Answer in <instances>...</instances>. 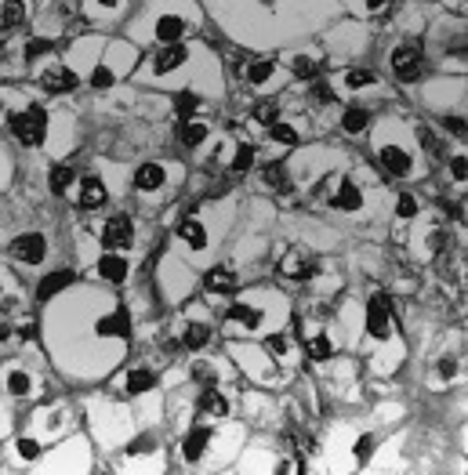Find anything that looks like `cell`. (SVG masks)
<instances>
[{
  "label": "cell",
  "mask_w": 468,
  "mask_h": 475,
  "mask_svg": "<svg viewBox=\"0 0 468 475\" xmlns=\"http://www.w3.org/2000/svg\"><path fill=\"white\" fill-rule=\"evenodd\" d=\"M276 116H280V105L272 102V98H269V102H258V105H254V120L262 123V128H272V123H276Z\"/></svg>",
  "instance_id": "cell-28"
},
{
  "label": "cell",
  "mask_w": 468,
  "mask_h": 475,
  "mask_svg": "<svg viewBox=\"0 0 468 475\" xmlns=\"http://www.w3.org/2000/svg\"><path fill=\"white\" fill-rule=\"evenodd\" d=\"M262 178H265L269 189H287V185H290L287 167H283V164H265V174H262Z\"/></svg>",
  "instance_id": "cell-27"
},
{
  "label": "cell",
  "mask_w": 468,
  "mask_h": 475,
  "mask_svg": "<svg viewBox=\"0 0 468 475\" xmlns=\"http://www.w3.org/2000/svg\"><path fill=\"white\" fill-rule=\"evenodd\" d=\"M153 385H156V374L145 370V367H138V370H131L124 377V392L127 395H142V392H149Z\"/></svg>",
  "instance_id": "cell-21"
},
{
  "label": "cell",
  "mask_w": 468,
  "mask_h": 475,
  "mask_svg": "<svg viewBox=\"0 0 468 475\" xmlns=\"http://www.w3.org/2000/svg\"><path fill=\"white\" fill-rule=\"evenodd\" d=\"M251 164H254V146H240L233 156V171L244 174V171H251Z\"/></svg>",
  "instance_id": "cell-32"
},
{
  "label": "cell",
  "mask_w": 468,
  "mask_h": 475,
  "mask_svg": "<svg viewBox=\"0 0 468 475\" xmlns=\"http://www.w3.org/2000/svg\"><path fill=\"white\" fill-rule=\"evenodd\" d=\"M73 283V273H51V276H44L40 279V287H37V297L40 302H47V297H55V294H62Z\"/></svg>",
  "instance_id": "cell-20"
},
{
  "label": "cell",
  "mask_w": 468,
  "mask_h": 475,
  "mask_svg": "<svg viewBox=\"0 0 468 475\" xmlns=\"http://www.w3.org/2000/svg\"><path fill=\"white\" fill-rule=\"evenodd\" d=\"M76 203L84 211H99L102 203H106V182L99 178V174H84L80 178V196H76Z\"/></svg>",
  "instance_id": "cell-10"
},
{
  "label": "cell",
  "mask_w": 468,
  "mask_h": 475,
  "mask_svg": "<svg viewBox=\"0 0 468 475\" xmlns=\"http://www.w3.org/2000/svg\"><path fill=\"white\" fill-rule=\"evenodd\" d=\"M269 352L272 356H287V341L283 338H269Z\"/></svg>",
  "instance_id": "cell-46"
},
{
  "label": "cell",
  "mask_w": 468,
  "mask_h": 475,
  "mask_svg": "<svg viewBox=\"0 0 468 475\" xmlns=\"http://www.w3.org/2000/svg\"><path fill=\"white\" fill-rule=\"evenodd\" d=\"M425 69V55H421V44H399L392 51V73L399 76L403 84L417 80Z\"/></svg>",
  "instance_id": "cell-4"
},
{
  "label": "cell",
  "mask_w": 468,
  "mask_h": 475,
  "mask_svg": "<svg viewBox=\"0 0 468 475\" xmlns=\"http://www.w3.org/2000/svg\"><path fill=\"white\" fill-rule=\"evenodd\" d=\"M8 254L15 261H22V265H44L47 261V236L44 232H22V236H15L11 247H8Z\"/></svg>",
  "instance_id": "cell-2"
},
{
  "label": "cell",
  "mask_w": 468,
  "mask_h": 475,
  "mask_svg": "<svg viewBox=\"0 0 468 475\" xmlns=\"http://www.w3.org/2000/svg\"><path fill=\"white\" fill-rule=\"evenodd\" d=\"M331 207H334V211H360V207H363L360 185H352V178H345L342 185H337V193L331 196Z\"/></svg>",
  "instance_id": "cell-17"
},
{
  "label": "cell",
  "mask_w": 468,
  "mask_h": 475,
  "mask_svg": "<svg viewBox=\"0 0 468 475\" xmlns=\"http://www.w3.org/2000/svg\"><path fill=\"white\" fill-rule=\"evenodd\" d=\"M272 138H276V141H283V146H298V131L294 128H290V123H272Z\"/></svg>",
  "instance_id": "cell-37"
},
{
  "label": "cell",
  "mask_w": 468,
  "mask_h": 475,
  "mask_svg": "<svg viewBox=\"0 0 468 475\" xmlns=\"http://www.w3.org/2000/svg\"><path fill=\"white\" fill-rule=\"evenodd\" d=\"M211 429H192L189 435H185V442H182V457L185 461H200V457L207 454V447H211Z\"/></svg>",
  "instance_id": "cell-18"
},
{
  "label": "cell",
  "mask_w": 468,
  "mask_h": 475,
  "mask_svg": "<svg viewBox=\"0 0 468 475\" xmlns=\"http://www.w3.org/2000/svg\"><path fill=\"white\" fill-rule=\"evenodd\" d=\"M312 94H316V102H324V105H331V102H334V91H331L324 80H316V84H312Z\"/></svg>",
  "instance_id": "cell-42"
},
{
  "label": "cell",
  "mask_w": 468,
  "mask_h": 475,
  "mask_svg": "<svg viewBox=\"0 0 468 475\" xmlns=\"http://www.w3.org/2000/svg\"><path fill=\"white\" fill-rule=\"evenodd\" d=\"M174 232H178V240H182L189 250H203V247H207V225H203L200 218L178 221V229H174Z\"/></svg>",
  "instance_id": "cell-16"
},
{
  "label": "cell",
  "mask_w": 468,
  "mask_h": 475,
  "mask_svg": "<svg viewBox=\"0 0 468 475\" xmlns=\"http://www.w3.org/2000/svg\"><path fill=\"white\" fill-rule=\"evenodd\" d=\"M0 385H4V392L11 399H29V395L37 392V377L29 374L22 363H8V367L0 370Z\"/></svg>",
  "instance_id": "cell-5"
},
{
  "label": "cell",
  "mask_w": 468,
  "mask_h": 475,
  "mask_svg": "<svg viewBox=\"0 0 468 475\" xmlns=\"http://www.w3.org/2000/svg\"><path fill=\"white\" fill-rule=\"evenodd\" d=\"M91 4H94V8H102V11H112V8L120 4V0H87V8H91Z\"/></svg>",
  "instance_id": "cell-49"
},
{
  "label": "cell",
  "mask_w": 468,
  "mask_h": 475,
  "mask_svg": "<svg viewBox=\"0 0 468 475\" xmlns=\"http://www.w3.org/2000/svg\"><path fill=\"white\" fill-rule=\"evenodd\" d=\"M203 138H207V123H185V131H182V141H185L189 149H197Z\"/></svg>",
  "instance_id": "cell-31"
},
{
  "label": "cell",
  "mask_w": 468,
  "mask_h": 475,
  "mask_svg": "<svg viewBox=\"0 0 468 475\" xmlns=\"http://www.w3.org/2000/svg\"><path fill=\"white\" fill-rule=\"evenodd\" d=\"M428 250H432V254L446 250V232H443V229H432V232H428Z\"/></svg>",
  "instance_id": "cell-41"
},
{
  "label": "cell",
  "mask_w": 468,
  "mask_h": 475,
  "mask_svg": "<svg viewBox=\"0 0 468 475\" xmlns=\"http://www.w3.org/2000/svg\"><path fill=\"white\" fill-rule=\"evenodd\" d=\"M167 185V167L164 164H142L135 171V189L138 193H156V189Z\"/></svg>",
  "instance_id": "cell-14"
},
{
  "label": "cell",
  "mask_w": 468,
  "mask_h": 475,
  "mask_svg": "<svg viewBox=\"0 0 468 475\" xmlns=\"http://www.w3.org/2000/svg\"><path fill=\"white\" fill-rule=\"evenodd\" d=\"M189 58H192V51H189L185 44H167L164 51L153 58V73H156V76H167V73H174V69H182Z\"/></svg>",
  "instance_id": "cell-8"
},
{
  "label": "cell",
  "mask_w": 468,
  "mask_h": 475,
  "mask_svg": "<svg viewBox=\"0 0 468 475\" xmlns=\"http://www.w3.org/2000/svg\"><path fill=\"white\" fill-rule=\"evenodd\" d=\"M127 273H131V265H127V258L117 254V250H106V254L99 258V276L106 283H124Z\"/></svg>",
  "instance_id": "cell-15"
},
{
  "label": "cell",
  "mask_w": 468,
  "mask_h": 475,
  "mask_svg": "<svg viewBox=\"0 0 468 475\" xmlns=\"http://www.w3.org/2000/svg\"><path fill=\"white\" fill-rule=\"evenodd\" d=\"M185 33H189V22L182 19V15H160V19L153 22V37L160 44H182Z\"/></svg>",
  "instance_id": "cell-9"
},
{
  "label": "cell",
  "mask_w": 468,
  "mask_h": 475,
  "mask_svg": "<svg viewBox=\"0 0 468 475\" xmlns=\"http://www.w3.org/2000/svg\"><path fill=\"white\" fill-rule=\"evenodd\" d=\"M47 51H51V40H40V37H37V40H29V44H26V58H29V62L44 58Z\"/></svg>",
  "instance_id": "cell-38"
},
{
  "label": "cell",
  "mask_w": 468,
  "mask_h": 475,
  "mask_svg": "<svg viewBox=\"0 0 468 475\" xmlns=\"http://www.w3.org/2000/svg\"><path fill=\"white\" fill-rule=\"evenodd\" d=\"M207 341H211V327H207V323H192L189 334H185V348H203Z\"/></svg>",
  "instance_id": "cell-29"
},
{
  "label": "cell",
  "mask_w": 468,
  "mask_h": 475,
  "mask_svg": "<svg viewBox=\"0 0 468 475\" xmlns=\"http://www.w3.org/2000/svg\"><path fill=\"white\" fill-rule=\"evenodd\" d=\"M280 273H283L287 279H309V276L316 273V261L305 254V250H287L283 261H280Z\"/></svg>",
  "instance_id": "cell-11"
},
{
  "label": "cell",
  "mask_w": 468,
  "mask_h": 475,
  "mask_svg": "<svg viewBox=\"0 0 468 475\" xmlns=\"http://www.w3.org/2000/svg\"><path fill=\"white\" fill-rule=\"evenodd\" d=\"M73 185H76V171L73 167L55 164L51 171H47V189H51V196H66Z\"/></svg>",
  "instance_id": "cell-19"
},
{
  "label": "cell",
  "mask_w": 468,
  "mask_h": 475,
  "mask_svg": "<svg viewBox=\"0 0 468 475\" xmlns=\"http://www.w3.org/2000/svg\"><path fill=\"white\" fill-rule=\"evenodd\" d=\"M15 450H19V457H22V461H29V465H33L37 457H40V442H37L33 435H22L19 442H15Z\"/></svg>",
  "instance_id": "cell-30"
},
{
  "label": "cell",
  "mask_w": 468,
  "mask_h": 475,
  "mask_svg": "<svg viewBox=\"0 0 468 475\" xmlns=\"http://www.w3.org/2000/svg\"><path fill=\"white\" fill-rule=\"evenodd\" d=\"M367 330H370V338H378V341H385L392 334V305L385 294H374L367 302Z\"/></svg>",
  "instance_id": "cell-6"
},
{
  "label": "cell",
  "mask_w": 468,
  "mask_h": 475,
  "mask_svg": "<svg viewBox=\"0 0 468 475\" xmlns=\"http://www.w3.org/2000/svg\"><path fill=\"white\" fill-rule=\"evenodd\" d=\"M417 135H421V146H425V153H435V149H440V146H435V138H432V131H428V128H421Z\"/></svg>",
  "instance_id": "cell-45"
},
{
  "label": "cell",
  "mask_w": 468,
  "mask_h": 475,
  "mask_svg": "<svg viewBox=\"0 0 468 475\" xmlns=\"http://www.w3.org/2000/svg\"><path fill=\"white\" fill-rule=\"evenodd\" d=\"M197 109H200V98H197L192 91H182V94H178V116L189 120L192 113H197Z\"/></svg>",
  "instance_id": "cell-36"
},
{
  "label": "cell",
  "mask_w": 468,
  "mask_h": 475,
  "mask_svg": "<svg viewBox=\"0 0 468 475\" xmlns=\"http://www.w3.org/2000/svg\"><path fill=\"white\" fill-rule=\"evenodd\" d=\"M370 84H374V73H367V69H349L345 73V87H352V91H356V87H370Z\"/></svg>",
  "instance_id": "cell-34"
},
{
  "label": "cell",
  "mask_w": 468,
  "mask_h": 475,
  "mask_svg": "<svg viewBox=\"0 0 468 475\" xmlns=\"http://www.w3.org/2000/svg\"><path fill=\"white\" fill-rule=\"evenodd\" d=\"M26 22V0H4L0 4V29H15Z\"/></svg>",
  "instance_id": "cell-24"
},
{
  "label": "cell",
  "mask_w": 468,
  "mask_h": 475,
  "mask_svg": "<svg viewBox=\"0 0 468 475\" xmlns=\"http://www.w3.org/2000/svg\"><path fill=\"white\" fill-rule=\"evenodd\" d=\"M370 123V113L363 105H352V109H345V116H342V128L349 131V135H360L363 128Z\"/></svg>",
  "instance_id": "cell-26"
},
{
  "label": "cell",
  "mask_w": 468,
  "mask_h": 475,
  "mask_svg": "<svg viewBox=\"0 0 468 475\" xmlns=\"http://www.w3.org/2000/svg\"><path fill=\"white\" fill-rule=\"evenodd\" d=\"M99 240H102L106 250H117V254H124V250L135 243V221L127 218V214H112L106 225H102Z\"/></svg>",
  "instance_id": "cell-3"
},
{
  "label": "cell",
  "mask_w": 468,
  "mask_h": 475,
  "mask_svg": "<svg viewBox=\"0 0 468 475\" xmlns=\"http://www.w3.org/2000/svg\"><path fill=\"white\" fill-rule=\"evenodd\" d=\"M203 291H211V294H236V273L229 265H215V268H207V276H203Z\"/></svg>",
  "instance_id": "cell-13"
},
{
  "label": "cell",
  "mask_w": 468,
  "mask_h": 475,
  "mask_svg": "<svg viewBox=\"0 0 468 475\" xmlns=\"http://www.w3.org/2000/svg\"><path fill=\"white\" fill-rule=\"evenodd\" d=\"M450 174H454L458 182H468V156H454V160H450Z\"/></svg>",
  "instance_id": "cell-40"
},
{
  "label": "cell",
  "mask_w": 468,
  "mask_h": 475,
  "mask_svg": "<svg viewBox=\"0 0 468 475\" xmlns=\"http://www.w3.org/2000/svg\"><path fill=\"white\" fill-rule=\"evenodd\" d=\"M378 160L392 178H407L410 174V153H403L399 146H378Z\"/></svg>",
  "instance_id": "cell-12"
},
{
  "label": "cell",
  "mask_w": 468,
  "mask_h": 475,
  "mask_svg": "<svg viewBox=\"0 0 468 475\" xmlns=\"http://www.w3.org/2000/svg\"><path fill=\"white\" fill-rule=\"evenodd\" d=\"M11 338H15V323L8 320V316H4V320H0V348H4V345H11Z\"/></svg>",
  "instance_id": "cell-43"
},
{
  "label": "cell",
  "mask_w": 468,
  "mask_h": 475,
  "mask_svg": "<svg viewBox=\"0 0 468 475\" xmlns=\"http://www.w3.org/2000/svg\"><path fill=\"white\" fill-rule=\"evenodd\" d=\"M454 370H458V367H454V359H443V363H440V374L446 377V381L454 377Z\"/></svg>",
  "instance_id": "cell-47"
},
{
  "label": "cell",
  "mask_w": 468,
  "mask_h": 475,
  "mask_svg": "<svg viewBox=\"0 0 468 475\" xmlns=\"http://www.w3.org/2000/svg\"><path fill=\"white\" fill-rule=\"evenodd\" d=\"M200 410L203 414H211V417H225L229 414V399L211 385V388H203V395H200Z\"/></svg>",
  "instance_id": "cell-23"
},
{
  "label": "cell",
  "mask_w": 468,
  "mask_h": 475,
  "mask_svg": "<svg viewBox=\"0 0 468 475\" xmlns=\"http://www.w3.org/2000/svg\"><path fill=\"white\" fill-rule=\"evenodd\" d=\"M272 73H276V62L272 58H254L247 66V84L251 87H265L272 80Z\"/></svg>",
  "instance_id": "cell-22"
},
{
  "label": "cell",
  "mask_w": 468,
  "mask_h": 475,
  "mask_svg": "<svg viewBox=\"0 0 468 475\" xmlns=\"http://www.w3.org/2000/svg\"><path fill=\"white\" fill-rule=\"evenodd\" d=\"M8 128L11 135L22 141V146H44L47 141V131H51V113H47L44 105H22V109H11L8 113Z\"/></svg>",
  "instance_id": "cell-1"
},
{
  "label": "cell",
  "mask_w": 468,
  "mask_h": 475,
  "mask_svg": "<svg viewBox=\"0 0 468 475\" xmlns=\"http://www.w3.org/2000/svg\"><path fill=\"white\" fill-rule=\"evenodd\" d=\"M309 356H312V359H331V356H334L331 338H327V334H324V338H312V341H309Z\"/></svg>",
  "instance_id": "cell-33"
},
{
  "label": "cell",
  "mask_w": 468,
  "mask_h": 475,
  "mask_svg": "<svg viewBox=\"0 0 468 475\" xmlns=\"http://www.w3.org/2000/svg\"><path fill=\"white\" fill-rule=\"evenodd\" d=\"M396 214H399V218H414V214H417V200H414L410 193H403V196L396 200Z\"/></svg>",
  "instance_id": "cell-39"
},
{
  "label": "cell",
  "mask_w": 468,
  "mask_h": 475,
  "mask_svg": "<svg viewBox=\"0 0 468 475\" xmlns=\"http://www.w3.org/2000/svg\"><path fill=\"white\" fill-rule=\"evenodd\" d=\"M392 0H367V11H381V8H389Z\"/></svg>",
  "instance_id": "cell-50"
},
{
  "label": "cell",
  "mask_w": 468,
  "mask_h": 475,
  "mask_svg": "<svg viewBox=\"0 0 468 475\" xmlns=\"http://www.w3.org/2000/svg\"><path fill=\"white\" fill-rule=\"evenodd\" d=\"M370 447H374V439L363 435V439H360V447H356V457H360V461H367V457H370Z\"/></svg>",
  "instance_id": "cell-44"
},
{
  "label": "cell",
  "mask_w": 468,
  "mask_h": 475,
  "mask_svg": "<svg viewBox=\"0 0 468 475\" xmlns=\"http://www.w3.org/2000/svg\"><path fill=\"white\" fill-rule=\"evenodd\" d=\"M290 73H294L298 80H316V76H319V62L312 55H294V58H290Z\"/></svg>",
  "instance_id": "cell-25"
},
{
  "label": "cell",
  "mask_w": 468,
  "mask_h": 475,
  "mask_svg": "<svg viewBox=\"0 0 468 475\" xmlns=\"http://www.w3.org/2000/svg\"><path fill=\"white\" fill-rule=\"evenodd\" d=\"M446 128H450V131H458V135H465V138H468V123H461V120H454V116H450V120H446Z\"/></svg>",
  "instance_id": "cell-48"
},
{
  "label": "cell",
  "mask_w": 468,
  "mask_h": 475,
  "mask_svg": "<svg viewBox=\"0 0 468 475\" xmlns=\"http://www.w3.org/2000/svg\"><path fill=\"white\" fill-rule=\"evenodd\" d=\"M192 377H197L200 385H207V388L218 385V370L211 367V363H197V367H192Z\"/></svg>",
  "instance_id": "cell-35"
},
{
  "label": "cell",
  "mask_w": 468,
  "mask_h": 475,
  "mask_svg": "<svg viewBox=\"0 0 468 475\" xmlns=\"http://www.w3.org/2000/svg\"><path fill=\"white\" fill-rule=\"evenodd\" d=\"M76 84H80V73L73 66H62V62H55V66H47L40 73V87L51 94H73Z\"/></svg>",
  "instance_id": "cell-7"
},
{
  "label": "cell",
  "mask_w": 468,
  "mask_h": 475,
  "mask_svg": "<svg viewBox=\"0 0 468 475\" xmlns=\"http://www.w3.org/2000/svg\"><path fill=\"white\" fill-rule=\"evenodd\" d=\"M465 4H468V0H465Z\"/></svg>",
  "instance_id": "cell-51"
}]
</instances>
